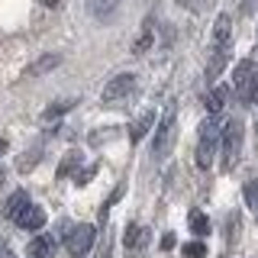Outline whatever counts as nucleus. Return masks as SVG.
<instances>
[{
    "mask_svg": "<svg viewBox=\"0 0 258 258\" xmlns=\"http://www.w3.org/2000/svg\"><path fill=\"white\" fill-rule=\"evenodd\" d=\"M242 136H245V129H242V119H229V123L223 126V171H232V168L239 165V155H242Z\"/></svg>",
    "mask_w": 258,
    "mask_h": 258,
    "instance_id": "f257e3e1",
    "label": "nucleus"
},
{
    "mask_svg": "<svg viewBox=\"0 0 258 258\" xmlns=\"http://www.w3.org/2000/svg\"><path fill=\"white\" fill-rule=\"evenodd\" d=\"M174 107L165 110V116H161V123L155 126V142H152V155L155 158H168V152L174 149Z\"/></svg>",
    "mask_w": 258,
    "mask_h": 258,
    "instance_id": "f03ea898",
    "label": "nucleus"
},
{
    "mask_svg": "<svg viewBox=\"0 0 258 258\" xmlns=\"http://www.w3.org/2000/svg\"><path fill=\"white\" fill-rule=\"evenodd\" d=\"M94 239H97V229L91 223H81V226H75V229L64 236V248H68L71 258H84L87 252H91Z\"/></svg>",
    "mask_w": 258,
    "mask_h": 258,
    "instance_id": "7ed1b4c3",
    "label": "nucleus"
},
{
    "mask_svg": "<svg viewBox=\"0 0 258 258\" xmlns=\"http://www.w3.org/2000/svg\"><path fill=\"white\" fill-rule=\"evenodd\" d=\"M133 91H136V75H133V71H126V75H116V78H110L107 84H103L100 100L107 103V107H113V103L126 100Z\"/></svg>",
    "mask_w": 258,
    "mask_h": 258,
    "instance_id": "20e7f679",
    "label": "nucleus"
},
{
    "mask_svg": "<svg viewBox=\"0 0 258 258\" xmlns=\"http://www.w3.org/2000/svg\"><path fill=\"white\" fill-rule=\"evenodd\" d=\"M216 142H220V129H216L213 119H207V123L200 126V142H197V168H210V165H213Z\"/></svg>",
    "mask_w": 258,
    "mask_h": 258,
    "instance_id": "39448f33",
    "label": "nucleus"
},
{
    "mask_svg": "<svg viewBox=\"0 0 258 258\" xmlns=\"http://www.w3.org/2000/svg\"><path fill=\"white\" fill-rule=\"evenodd\" d=\"M213 48H232V16L220 13L213 23Z\"/></svg>",
    "mask_w": 258,
    "mask_h": 258,
    "instance_id": "423d86ee",
    "label": "nucleus"
},
{
    "mask_svg": "<svg viewBox=\"0 0 258 258\" xmlns=\"http://www.w3.org/2000/svg\"><path fill=\"white\" fill-rule=\"evenodd\" d=\"M16 223H20L26 232H39V229L45 226V210H42V207H32V204H29V207L23 210L20 216H16Z\"/></svg>",
    "mask_w": 258,
    "mask_h": 258,
    "instance_id": "0eeeda50",
    "label": "nucleus"
},
{
    "mask_svg": "<svg viewBox=\"0 0 258 258\" xmlns=\"http://www.w3.org/2000/svg\"><path fill=\"white\" fill-rule=\"evenodd\" d=\"M252 68H255V64L245 58V61L236 64V71H232V87H236V94H239L245 103H248V78H252Z\"/></svg>",
    "mask_w": 258,
    "mask_h": 258,
    "instance_id": "6e6552de",
    "label": "nucleus"
},
{
    "mask_svg": "<svg viewBox=\"0 0 258 258\" xmlns=\"http://www.w3.org/2000/svg\"><path fill=\"white\" fill-rule=\"evenodd\" d=\"M155 42V16H145L142 29H139V39L133 42V55H145Z\"/></svg>",
    "mask_w": 258,
    "mask_h": 258,
    "instance_id": "1a4fd4ad",
    "label": "nucleus"
},
{
    "mask_svg": "<svg viewBox=\"0 0 258 258\" xmlns=\"http://www.w3.org/2000/svg\"><path fill=\"white\" fill-rule=\"evenodd\" d=\"M58 64H61V55H55V52L39 55V58L26 68V78H42V75H48V71H55Z\"/></svg>",
    "mask_w": 258,
    "mask_h": 258,
    "instance_id": "9d476101",
    "label": "nucleus"
},
{
    "mask_svg": "<svg viewBox=\"0 0 258 258\" xmlns=\"http://www.w3.org/2000/svg\"><path fill=\"white\" fill-rule=\"evenodd\" d=\"M26 255H29V258H55V239H52V236H36V239H29Z\"/></svg>",
    "mask_w": 258,
    "mask_h": 258,
    "instance_id": "9b49d317",
    "label": "nucleus"
},
{
    "mask_svg": "<svg viewBox=\"0 0 258 258\" xmlns=\"http://www.w3.org/2000/svg\"><path fill=\"white\" fill-rule=\"evenodd\" d=\"M119 10V0H87V13L94 20H113Z\"/></svg>",
    "mask_w": 258,
    "mask_h": 258,
    "instance_id": "f8f14e48",
    "label": "nucleus"
},
{
    "mask_svg": "<svg viewBox=\"0 0 258 258\" xmlns=\"http://www.w3.org/2000/svg\"><path fill=\"white\" fill-rule=\"evenodd\" d=\"M226 100H229V87H226V84H216L213 91L207 94V113H210V116H216V113H223Z\"/></svg>",
    "mask_w": 258,
    "mask_h": 258,
    "instance_id": "ddd939ff",
    "label": "nucleus"
},
{
    "mask_svg": "<svg viewBox=\"0 0 258 258\" xmlns=\"http://www.w3.org/2000/svg\"><path fill=\"white\" fill-rule=\"evenodd\" d=\"M229 64V48H213L210 55V64H207V81H216L223 75V68Z\"/></svg>",
    "mask_w": 258,
    "mask_h": 258,
    "instance_id": "4468645a",
    "label": "nucleus"
},
{
    "mask_svg": "<svg viewBox=\"0 0 258 258\" xmlns=\"http://www.w3.org/2000/svg\"><path fill=\"white\" fill-rule=\"evenodd\" d=\"M75 107H78V100H75V97H64V100L48 103V107L42 110V123H52V119L64 116V113H68V110H75Z\"/></svg>",
    "mask_w": 258,
    "mask_h": 258,
    "instance_id": "2eb2a0df",
    "label": "nucleus"
},
{
    "mask_svg": "<svg viewBox=\"0 0 258 258\" xmlns=\"http://www.w3.org/2000/svg\"><path fill=\"white\" fill-rule=\"evenodd\" d=\"M26 207H29V194L26 190H16V194H10V200L4 204V216H7V220H16Z\"/></svg>",
    "mask_w": 258,
    "mask_h": 258,
    "instance_id": "dca6fc26",
    "label": "nucleus"
},
{
    "mask_svg": "<svg viewBox=\"0 0 258 258\" xmlns=\"http://www.w3.org/2000/svg\"><path fill=\"white\" fill-rule=\"evenodd\" d=\"M152 126H155V113H152V110L139 113V116H136V123L129 126V139H133V142H139V139H142L145 133H149Z\"/></svg>",
    "mask_w": 258,
    "mask_h": 258,
    "instance_id": "f3484780",
    "label": "nucleus"
},
{
    "mask_svg": "<svg viewBox=\"0 0 258 258\" xmlns=\"http://www.w3.org/2000/svg\"><path fill=\"white\" fill-rule=\"evenodd\" d=\"M123 242H126V248H142L145 242H149V229H142V226L129 223L126 232H123Z\"/></svg>",
    "mask_w": 258,
    "mask_h": 258,
    "instance_id": "a211bd4d",
    "label": "nucleus"
},
{
    "mask_svg": "<svg viewBox=\"0 0 258 258\" xmlns=\"http://www.w3.org/2000/svg\"><path fill=\"white\" fill-rule=\"evenodd\" d=\"M187 226H190V232L197 239H204L207 232H210V220H207V213H200V210H194V213L187 216Z\"/></svg>",
    "mask_w": 258,
    "mask_h": 258,
    "instance_id": "6ab92c4d",
    "label": "nucleus"
},
{
    "mask_svg": "<svg viewBox=\"0 0 258 258\" xmlns=\"http://www.w3.org/2000/svg\"><path fill=\"white\" fill-rule=\"evenodd\" d=\"M78 168H81V152H78V149H71L68 155L61 158V165H58V171H55V174H58V177H68V174H75Z\"/></svg>",
    "mask_w": 258,
    "mask_h": 258,
    "instance_id": "aec40b11",
    "label": "nucleus"
},
{
    "mask_svg": "<svg viewBox=\"0 0 258 258\" xmlns=\"http://www.w3.org/2000/svg\"><path fill=\"white\" fill-rule=\"evenodd\" d=\"M39 158H42V149H29V152H23L20 155V161H16V171H32V168L39 165Z\"/></svg>",
    "mask_w": 258,
    "mask_h": 258,
    "instance_id": "412c9836",
    "label": "nucleus"
},
{
    "mask_svg": "<svg viewBox=\"0 0 258 258\" xmlns=\"http://www.w3.org/2000/svg\"><path fill=\"white\" fill-rule=\"evenodd\" d=\"M181 255L184 258H207V245L200 239H194V242H187V245H181Z\"/></svg>",
    "mask_w": 258,
    "mask_h": 258,
    "instance_id": "4be33fe9",
    "label": "nucleus"
},
{
    "mask_svg": "<svg viewBox=\"0 0 258 258\" xmlns=\"http://www.w3.org/2000/svg\"><path fill=\"white\" fill-rule=\"evenodd\" d=\"M245 204H248V210L258 216V181H248V184H245Z\"/></svg>",
    "mask_w": 258,
    "mask_h": 258,
    "instance_id": "5701e85b",
    "label": "nucleus"
},
{
    "mask_svg": "<svg viewBox=\"0 0 258 258\" xmlns=\"http://www.w3.org/2000/svg\"><path fill=\"white\" fill-rule=\"evenodd\" d=\"M97 174V165H87V168H81V171H75V184L78 187H84V184H91V177Z\"/></svg>",
    "mask_w": 258,
    "mask_h": 258,
    "instance_id": "b1692460",
    "label": "nucleus"
},
{
    "mask_svg": "<svg viewBox=\"0 0 258 258\" xmlns=\"http://www.w3.org/2000/svg\"><path fill=\"white\" fill-rule=\"evenodd\" d=\"M248 103H258V68H252V78H248Z\"/></svg>",
    "mask_w": 258,
    "mask_h": 258,
    "instance_id": "393cba45",
    "label": "nucleus"
},
{
    "mask_svg": "<svg viewBox=\"0 0 258 258\" xmlns=\"http://www.w3.org/2000/svg\"><path fill=\"white\" fill-rule=\"evenodd\" d=\"M113 136H116V129H107V133H94V136H91V145H100V142L113 139Z\"/></svg>",
    "mask_w": 258,
    "mask_h": 258,
    "instance_id": "a878e982",
    "label": "nucleus"
},
{
    "mask_svg": "<svg viewBox=\"0 0 258 258\" xmlns=\"http://www.w3.org/2000/svg\"><path fill=\"white\" fill-rule=\"evenodd\" d=\"M161 248H165V252L174 248V232H165V236H161Z\"/></svg>",
    "mask_w": 258,
    "mask_h": 258,
    "instance_id": "bb28decb",
    "label": "nucleus"
},
{
    "mask_svg": "<svg viewBox=\"0 0 258 258\" xmlns=\"http://www.w3.org/2000/svg\"><path fill=\"white\" fill-rule=\"evenodd\" d=\"M39 4H42V7H52V10H58L61 0H39Z\"/></svg>",
    "mask_w": 258,
    "mask_h": 258,
    "instance_id": "cd10ccee",
    "label": "nucleus"
},
{
    "mask_svg": "<svg viewBox=\"0 0 258 258\" xmlns=\"http://www.w3.org/2000/svg\"><path fill=\"white\" fill-rule=\"evenodd\" d=\"M181 7H187V10H194V0H177Z\"/></svg>",
    "mask_w": 258,
    "mask_h": 258,
    "instance_id": "c85d7f7f",
    "label": "nucleus"
},
{
    "mask_svg": "<svg viewBox=\"0 0 258 258\" xmlns=\"http://www.w3.org/2000/svg\"><path fill=\"white\" fill-rule=\"evenodd\" d=\"M4 184H7V171H4V168H0V187H4Z\"/></svg>",
    "mask_w": 258,
    "mask_h": 258,
    "instance_id": "c756f323",
    "label": "nucleus"
},
{
    "mask_svg": "<svg viewBox=\"0 0 258 258\" xmlns=\"http://www.w3.org/2000/svg\"><path fill=\"white\" fill-rule=\"evenodd\" d=\"M0 258H16V255L13 252H0Z\"/></svg>",
    "mask_w": 258,
    "mask_h": 258,
    "instance_id": "7c9ffc66",
    "label": "nucleus"
},
{
    "mask_svg": "<svg viewBox=\"0 0 258 258\" xmlns=\"http://www.w3.org/2000/svg\"><path fill=\"white\" fill-rule=\"evenodd\" d=\"M4 152H7V142H4V139H0V155H4Z\"/></svg>",
    "mask_w": 258,
    "mask_h": 258,
    "instance_id": "2f4dec72",
    "label": "nucleus"
}]
</instances>
